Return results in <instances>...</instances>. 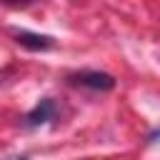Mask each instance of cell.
Wrapping results in <instances>:
<instances>
[{"label":"cell","instance_id":"6da1fadb","mask_svg":"<svg viewBox=\"0 0 160 160\" xmlns=\"http://www.w3.org/2000/svg\"><path fill=\"white\" fill-rule=\"evenodd\" d=\"M72 82L90 88V90H112L115 88V78L108 72H100V70H82V72L72 75Z\"/></svg>","mask_w":160,"mask_h":160},{"label":"cell","instance_id":"7a4b0ae2","mask_svg":"<svg viewBox=\"0 0 160 160\" xmlns=\"http://www.w3.org/2000/svg\"><path fill=\"white\" fill-rule=\"evenodd\" d=\"M55 112H58V108H55V102H52V98H42L28 115H25V122L30 125V128H38V125H45V122H50L52 118H55Z\"/></svg>","mask_w":160,"mask_h":160},{"label":"cell","instance_id":"3957f363","mask_svg":"<svg viewBox=\"0 0 160 160\" xmlns=\"http://www.w3.org/2000/svg\"><path fill=\"white\" fill-rule=\"evenodd\" d=\"M15 40H18V45H22V48H30V50H48V48H52V38L50 35H38V32H18L15 35Z\"/></svg>","mask_w":160,"mask_h":160},{"label":"cell","instance_id":"277c9868","mask_svg":"<svg viewBox=\"0 0 160 160\" xmlns=\"http://www.w3.org/2000/svg\"><path fill=\"white\" fill-rule=\"evenodd\" d=\"M5 2H12V5H28L30 0H5Z\"/></svg>","mask_w":160,"mask_h":160},{"label":"cell","instance_id":"5b68a950","mask_svg":"<svg viewBox=\"0 0 160 160\" xmlns=\"http://www.w3.org/2000/svg\"><path fill=\"white\" fill-rule=\"evenodd\" d=\"M5 160H30V158H25V155H18V158H5Z\"/></svg>","mask_w":160,"mask_h":160},{"label":"cell","instance_id":"8992f818","mask_svg":"<svg viewBox=\"0 0 160 160\" xmlns=\"http://www.w3.org/2000/svg\"><path fill=\"white\" fill-rule=\"evenodd\" d=\"M150 138H152V140H155V138H160V132H155V135H150Z\"/></svg>","mask_w":160,"mask_h":160}]
</instances>
